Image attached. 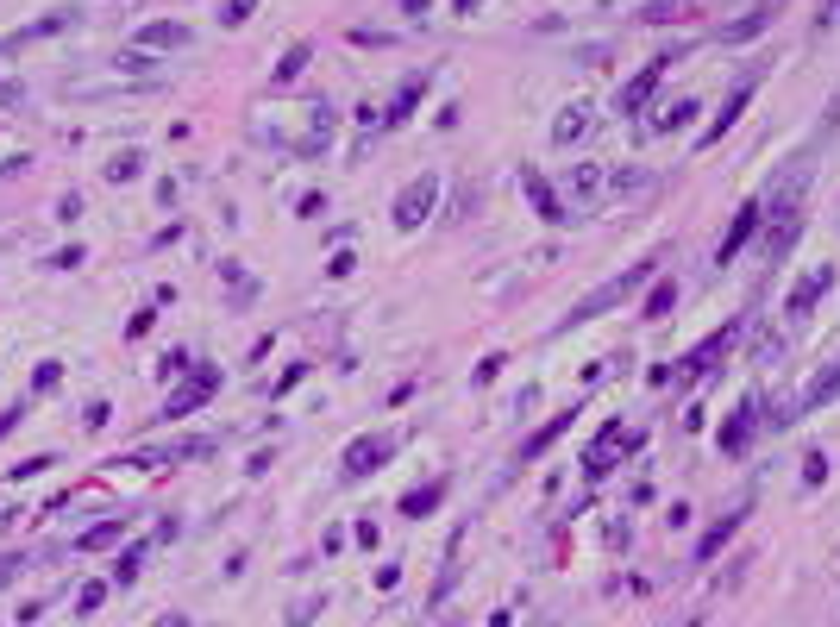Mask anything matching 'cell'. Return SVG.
Listing matches in <instances>:
<instances>
[{
    "mask_svg": "<svg viewBox=\"0 0 840 627\" xmlns=\"http://www.w3.org/2000/svg\"><path fill=\"white\" fill-rule=\"evenodd\" d=\"M652 276H659V258H646V264H634L627 276H615V283H602L596 295H583L577 308L565 314V327H558V333H571V327H583V320H596L602 308H615V301H627V295H634L640 283H652Z\"/></svg>",
    "mask_w": 840,
    "mask_h": 627,
    "instance_id": "cell-1",
    "label": "cell"
},
{
    "mask_svg": "<svg viewBox=\"0 0 840 627\" xmlns=\"http://www.w3.org/2000/svg\"><path fill=\"white\" fill-rule=\"evenodd\" d=\"M740 327H746V320H721V327L703 339V345H690V352L678 358V383H703L709 377V370L721 364V358H728L734 352V339H740Z\"/></svg>",
    "mask_w": 840,
    "mask_h": 627,
    "instance_id": "cell-2",
    "label": "cell"
},
{
    "mask_svg": "<svg viewBox=\"0 0 840 627\" xmlns=\"http://www.w3.org/2000/svg\"><path fill=\"white\" fill-rule=\"evenodd\" d=\"M678 57H684V51H659V57H646V63L634 69V76L621 82V95H615V113H646V101L659 95V82L671 76V63H678Z\"/></svg>",
    "mask_w": 840,
    "mask_h": 627,
    "instance_id": "cell-3",
    "label": "cell"
},
{
    "mask_svg": "<svg viewBox=\"0 0 840 627\" xmlns=\"http://www.w3.org/2000/svg\"><path fill=\"white\" fill-rule=\"evenodd\" d=\"M765 427V396H740V408L721 421V433H715V446H721V458H746L753 452V433Z\"/></svg>",
    "mask_w": 840,
    "mask_h": 627,
    "instance_id": "cell-4",
    "label": "cell"
},
{
    "mask_svg": "<svg viewBox=\"0 0 840 627\" xmlns=\"http://www.w3.org/2000/svg\"><path fill=\"white\" fill-rule=\"evenodd\" d=\"M759 95V69H746V76L728 88V101H721V113H715V120L703 126V132H696V151H709V145H721V138H728L734 126H740V113H746V101H753Z\"/></svg>",
    "mask_w": 840,
    "mask_h": 627,
    "instance_id": "cell-5",
    "label": "cell"
},
{
    "mask_svg": "<svg viewBox=\"0 0 840 627\" xmlns=\"http://www.w3.org/2000/svg\"><path fill=\"white\" fill-rule=\"evenodd\" d=\"M402 452V433H364V439H352L345 446V477H370V471H383V464Z\"/></svg>",
    "mask_w": 840,
    "mask_h": 627,
    "instance_id": "cell-6",
    "label": "cell"
},
{
    "mask_svg": "<svg viewBox=\"0 0 840 627\" xmlns=\"http://www.w3.org/2000/svg\"><path fill=\"white\" fill-rule=\"evenodd\" d=\"M220 389V370L214 364H189V383L170 389V402H163V421H182V414H195L207 396Z\"/></svg>",
    "mask_w": 840,
    "mask_h": 627,
    "instance_id": "cell-7",
    "label": "cell"
},
{
    "mask_svg": "<svg viewBox=\"0 0 840 627\" xmlns=\"http://www.w3.org/2000/svg\"><path fill=\"white\" fill-rule=\"evenodd\" d=\"M521 195L533 201V214H540L546 226H565V220H571V201L558 195V189H552V182H546L540 170H521Z\"/></svg>",
    "mask_w": 840,
    "mask_h": 627,
    "instance_id": "cell-8",
    "label": "cell"
},
{
    "mask_svg": "<svg viewBox=\"0 0 840 627\" xmlns=\"http://www.w3.org/2000/svg\"><path fill=\"white\" fill-rule=\"evenodd\" d=\"M433 201H439V176H420V182H408V189L402 195H395V226H420V220H427L433 214Z\"/></svg>",
    "mask_w": 840,
    "mask_h": 627,
    "instance_id": "cell-9",
    "label": "cell"
},
{
    "mask_svg": "<svg viewBox=\"0 0 840 627\" xmlns=\"http://www.w3.org/2000/svg\"><path fill=\"white\" fill-rule=\"evenodd\" d=\"M759 214H765V201H740L734 226L721 232V245H715V264H734V258H740V251H746V239L759 232Z\"/></svg>",
    "mask_w": 840,
    "mask_h": 627,
    "instance_id": "cell-10",
    "label": "cell"
},
{
    "mask_svg": "<svg viewBox=\"0 0 840 627\" xmlns=\"http://www.w3.org/2000/svg\"><path fill=\"white\" fill-rule=\"evenodd\" d=\"M828 289H834V270H828V264H822V270H809V276H803V283H797V289H790V301H784V314H790V320H809V314H815V301H822Z\"/></svg>",
    "mask_w": 840,
    "mask_h": 627,
    "instance_id": "cell-11",
    "label": "cell"
},
{
    "mask_svg": "<svg viewBox=\"0 0 840 627\" xmlns=\"http://www.w3.org/2000/svg\"><path fill=\"white\" fill-rule=\"evenodd\" d=\"M571 421H577V408H565V414H558V421H546L540 433H533V439H521V452H515V464H533V458H546L552 446H558V439H565L571 433Z\"/></svg>",
    "mask_w": 840,
    "mask_h": 627,
    "instance_id": "cell-12",
    "label": "cell"
},
{
    "mask_svg": "<svg viewBox=\"0 0 840 627\" xmlns=\"http://www.w3.org/2000/svg\"><path fill=\"white\" fill-rule=\"evenodd\" d=\"M746 515H753V508H746V502L734 508V515H721V521H715V527L703 533V540H696V565H709V559H715V552H721V546H728V540H734V533H740V521H746Z\"/></svg>",
    "mask_w": 840,
    "mask_h": 627,
    "instance_id": "cell-13",
    "label": "cell"
},
{
    "mask_svg": "<svg viewBox=\"0 0 840 627\" xmlns=\"http://www.w3.org/2000/svg\"><path fill=\"white\" fill-rule=\"evenodd\" d=\"M778 7H784V0H759V7H753V13L740 19V26H721V44H740V38L765 32V26H772V19H778Z\"/></svg>",
    "mask_w": 840,
    "mask_h": 627,
    "instance_id": "cell-14",
    "label": "cell"
},
{
    "mask_svg": "<svg viewBox=\"0 0 840 627\" xmlns=\"http://www.w3.org/2000/svg\"><path fill=\"white\" fill-rule=\"evenodd\" d=\"M671 308H678V283H671V276H652V289L640 301V320H665Z\"/></svg>",
    "mask_w": 840,
    "mask_h": 627,
    "instance_id": "cell-15",
    "label": "cell"
},
{
    "mask_svg": "<svg viewBox=\"0 0 840 627\" xmlns=\"http://www.w3.org/2000/svg\"><path fill=\"white\" fill-rule=\"evenodd\" d=\"M138 44H151V51H182V44H189V26H182V19H157V26L138 32Z\"/></svg>",
    "mask_w": 840,
    "mask_h": 627,
    "instance_id": "cell-16",
    "label": "cell"
},
{
    "mask_svg": "<svg viewBox=\"0 0 840 627\" xmlns=\"http://www.w3.org/2000/svg\"><path fill=\"white\" fill-rule=\"evenodd\" d=\"M446 490H452V483H446V477H439V483H427V490H408V496H402V515H408V521H420V515H433V508H439V502H446Z\"/></svg>",
    "mask_w": 840,
    "mask_h": 627,
    "instance_id": "cell-17",
    "label": "cell"
},
{
    "mask_svg": "<svg viewBox=\"0 0 840 627\" xmlns=\"http://www.w3.org/2000/svg\"><path fill=\"white\" fill-rule=\"evenodd\" d=\"M420 95H427V76H408V82H402V95H395V101H389V113H383V126H402V120H408V107H414Z\"/></svg>",
    "mask_w": 840,
    "mask_h": 627,
    "instance_id": "cell-18",
    "label": "cell"
},
{
    "mask_svg": "<svg viewBox=\"0 0 840 627\" xmlns=\"http://www.w3.org/2000/svg\"><path fill=\"white\" fill-rule=\"evenodd\" d=\"M583 132H590V107H583V101H577V107H565V120H558V126H552V145H577V138H583Z\"/></svg>",
    "mask_w": 840,
    "mask_h": 627,
    "instance_id": "cell-19",
    "label": "cell"
},
{
    "mask_svg": "<svg viewBox=\"0 0 840 627\" xmlns=\"http://www.w3.org/2000/svg\"><path fill=\"white\" fill-rule=\"evenodd\" d=\"M69 26H76V13H51V19H38V26L13 32V38H7V51H19V44H32V38H51V32H69Z\"/></svg>",
    "mask_w": 840,
    "mask_h": 627,
    "instance_id": "cell-20",
    "label": "cell"
},
{
    "mask_svg": "<svg viewBox=\"0 0 840 627\" xmlns=\"http://www.w3.org/2000/svg\"><path fill=\"white\" fill-rule=\"evenodd\" d=\"M696 113H703V107H696V101H678V107H659V113H652V132H684L690 120H696Z\"/></svg>",
    "mask_w": 840,
    "mask_h": 627,
    "instance_id": "cell-21",
    "label": "cell"
},
{
    "mask_svg": "<svg viewBox=\"0 0 840 627\" xmlns=\"http://www.w3.org/2000/svg\"><path fill=\"white\" fill-rule=\"evenodd\" d=\"M120 533H126V515H113V521H101V527H88L82 540H76V552H107Z\"/></svg>",
    "mask_w": 840,
    "mask_h": 627,
    "instance_id": "cell-22",
    "label": "cell"
},
{
    "mask_svg": "<svg viewBox=\"0 0 840 627\" xmlns=\"http://www.w3.org/2000/svg\"><path fill=\"white\" fill-rule=\"evenodd\" d=\"M602 182H609V176H602V164H571V195L577 201H596Z\"/></svg>",
    "mask_w": 840,
    "mask_h": 627,
    "instance_id": "cell-23",
    "label": "cell"
},
{
    "mask_svg": "<svg viewBox=\"0 0 840 627\" xmlns=\"http://www.w3.org/2000/svg\"><path fill=\"white\" fill-rule=\"evenodd\" d=\"M308 57H314V51H308V44H289V57H283V63H276V88H283V82H295V76H301V69H308Z\"/></svg>",
    "mask_w": 840,
    "mask_h": 627,
    "instance_id": "cell-24",
    "label": "cell"
},
{
    "mask_svg": "<svg viewBox=\"0 0 840 627\" xmlns=\"http://www.w3.org/2000/svg\"><path fill=\"white\" fill-rule=\"evenodd\" d=\"M132 176H138V151H120L107 164V182H132Z\"/></svg>",
    "mask_w": 840,
    "mask_h": 627,
    "instance_id": "cell-25",
    "label": "cell"
},
{
    "mask_svg": "<svg viewBox=\"0 0 840 627\" xmlns=\"http://www.w3.org/2000/svg\"><path fill=\"white\" fill-rule=\"evenodd\" d=\"M138 565H145V546H132V552H126V559H120V565H113V584H132V577H138Z\"/></svg>",
    "mask_w": 840,
    "mask_h": 627,
    "instance_id": "cell-26",
    "label": "cell"
},
{
    "mask_svg": "<svg viewBox=\"0 0 840 627\" xmlns=\"http://www.w3.org/2000/svg\"><path fill=\"white\" fill-rule=\"evenodd\" d=\"M107 602V584H82V596H76V615H95Z\"/></svg>",
    "mask_w": 840,
    "mask_h": 627,
    "instance_id": "cell-27",
    "label": "cell"
},
{
    "mask_svg": "<svg viewBox=\"0 0 840 627\" xmlns=\"http://www.w3.org/2000/svg\"><path fill=\"white\" fill-rule=\"evenodd\" d=\"M251 13H258V0H226V7H220V19H226V26H245Z\"/></svg>",
    "mask_w": 840,
    "mask_h": 627,
    "instance_id": "cell-28",
    "label": "cell"
},
{
    "mask_svg": "<svg viewBox=\"0 0 840 627\" xmlns=\"http://www.w3.org/2000/svg\"><path fill=\"white\" fill-rule=\"evenodd\" d=\"M19 571H26V559H19V552H0V590H7Z\"/></svg>",
    "mask_w": 840,
    "mask_h": 627,
    "instance_id": "cell-29",
    "label": "cell"
},
{
    "mask_svg": "<svg viewBox=\"0 0 840 627\" xmlns=\"http://www.w3.org/2000/svg\"><path fill=\"white\" fill-rule=\"evenodd\" d=\"M502 364H508V358H502V352H489V358H483V364H477V383H496V377H502Z\"/></svg>",
    "mask_w": 840,
    "mask_h": 627,
    "instance_id": "cell-30",
    "label": "cell"
},
{
    "mask_svg": "<svg viewBox=\"0 0 840 627\" xmlns=\"http://www.w3.org/2000/svg\"><path fill=\"white\" fill-rule=\"evenodd\" d=\"M57 377H63V364H38V377H32V389L44 396V389H57Z\"/></svg>",
    "mask_w": 840,
    "mask_h": 627,
    "instance_id": "cell-31",
    "label": "cell"
},
{
    "mask_svg": "<svg viewBox=\"0 0 840 627\" xmlns=\"http://www.w3.org/2000/svg\"><path fill=\"white\" fill-rule=\"evenodd\" d=\"M157 627H189V615H163V621H157Z\"/></svg>",
    "mask_w": 840,
    "mask_h": 627,
    "instance_id": "cell-32",
    "label": "cell"
},
{
    "mask_svg": "<svg viewBox=\"0 0 840 627\" xmlns=\"http://www.w3.org/2000/svg\"><path fill=\"white\" fill-rule=\"evenodd\" d=\"M402 7H408V13H427V7H433V0H402Z\"/></svg>",
    "mask_w": 840,
    "mask_h": 627,
    "instance_id": "cell-33",
    "label": "cell"
},
{
    "mask_svg": "<svg viewBox=\"0 0 840 627\" xmlns=\"http://www.w3.org/2000/svg\"><path fill=\"white\" fill-rule=\"evenodd\" d=\"M13 421H19V408H7V414H0V433H7V427H13Z\"/></svg>",
    "mask_w": 840,
    "mask_h": 627,
    "instance_id": "cell-34",
    "label": "cell"
},
{
    "mask_svg": "<svg viewBox=\"0 0 840 627\" xmlns=\"http://www.w3.org/2000/svg\"><path fill=\"white\" fill-rule=\"evenodd\" d=\"M483 7V0H458V13H477Z\"/></svg>",
    "mask_w": 840,
    "mask_h": 627,
    "instance_id": "cell-35",
    "label": "cell"
}]
</instances>
